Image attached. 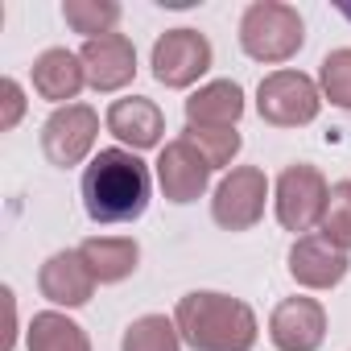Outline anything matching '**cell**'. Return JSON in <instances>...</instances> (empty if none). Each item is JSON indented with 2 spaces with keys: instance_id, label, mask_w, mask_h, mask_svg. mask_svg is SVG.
Instances as JSON below:
<instances>
[{
  "instance_id": "obj_10",
  "label": "cell",
  "mask_w": 351,
  "mask_h": 351,
  "mask_svg": "<svg viewBox=\"0 0 351 351\" xmlns=\"http://www.w3.org/2000/svg\"><path fill=\"white\" fill-rule=\"evenodd\" d=\"M269 339L277 351H318L326 339V310L314 298H285L269 318Z\"/></svg>"
},
{
  "instance_id": "obj_21",
  "label": "cell",
  "mask_w": 351,
  "mask_h": 351,
  "mask_svg": "<svg viewBox=\"0 0 351 351\" xmlns=\"http://www.w3.org/2000/svg\"><path fill=\"white\" fill-rule=\"evenodd\" d=\"M203 157H207V165L211 169H223V165H232V157L240 153V132L236 128H207V124H186V132H182Z\"/></svg>"
},
{
  "instance_id": "obj_13",
  "label": "cell",
  "mask_w": 351,
  "mask_h": 351,
  "mask_svg": "<svg viewBox=\"0 0 351 351\" xmlns=\"http://www.w3.org/2000/svg\"><path fill=\"white\" fill-rule=\"evenodd\" d=\"M289 277L306 289H335L347 277V252L326 236H298L289 248Z\"/></svg>"
},
{
  "instance_id": "obj_23",
  "label": "cell",
  "mask_w": 351,
  "mask_h": 351,
  "mask_svg": "<svg viewBox=\"0 0 351 351\" xmlns=\"http://www.w3.org/2000/svg\"><path fill=\"white\" fill-rule=\"evenodd\" d=\"M318 79H322V95H326L335 108H347V112H351V46L330 50V54L322 58Z\"/></svg>"
},
{
  "instance_id": "obj_15",
  "label": "cell",
  "mask_w": 351,
  "mask_h": 351,
  "mask_svg": "<svg viewBox=\"0 0 351 351\" xmlns=\"http://www.w3.org/2000/svg\"><path fill=\"white\" fill-rule=\"evenodd\" d=\"M34 91L50 104H62V99H75L83 87H87V71H83V58L54 46V50H42L34 58Z\"/></svg>"
},
{
  "instance_id": "obj_25",
  "label": "cell",
  "mask_w": 351,
  "mask_h": 351,
  "mask_svg": "<svg viewBox=\"0 0 351 351\" xmlns=\"http://www.w3.org/2000/svg\"><path fill=\"white\" fill-rule=\"evenodd\" d=\"M339 13H343V17H347V21H351V5H339Z\"/></svg>"
},
{
  "instance_id": "obj_4",
  "label": "cell",
  "mask_w": 351,
  "mask_h": 351,
  "mask_svg": "<svg viewBox=\"0 0 351 351\" xmlns=\"http://www.w3.org/2000/svg\"><path fill=\"white\" fill-rule=\"evenodd\" d=\"M326 199H330V186L322 178V169L310 161L285 165L273 186V207H277V219L285 232H310L314 223H322Z\"/></svg>"
},
{
  "instance_id": "obj_16",
  "label": "cell",
  "mask_w": 351,
  "mask_h": 351,
  "mask_svg": "<svg viewBox=\"0 0 351 351\" xmlns=\"http://www.w3.org/2000/svg\"><path fill=\"white\" fill-rule=\"evenodd\" d=\"M240 116H244V87L236 79H215L186 99V124L236 128Z\"/></svg>"
},
{
  "instance_id": "obj_17",
  "label": "cell",
  "mask_w": 351,
  "mask_h": 351,
  "mask_svg": "<svg viewBox=\"0 0 351 351\" xmlns=\"http://www.w3.org/2000/svg\"><path fill=\"white\" fill-rule=\"evenodd\" d=\"M79 252L91 265L99 285H116V281L132 277L136 261H141V244L132 236H91V240L79 244Z\"/></svg>"
},
{
  "instance_id": "obj_7",
  "label": "cell",
  "mask_w": 351,
  "mask_h": 351,
  "mask_svg": "<svg viewBox=\"0 0 351 351\" xmlns=\"http://www.w3.org/2000/svg\"><path fill=\"white\" fill-rule=\"evenodd\" d=\"M265 203H269V178L256 165H236L228 178L215 186L211 199V215L223 232H248L265 219Z\"/></svg>"
},
{
  "instance_id": "obj_1",
  "label": "cell",
  "mask_w": 351,
  "mask_h": 351,
  "mask_svg": "<svg viewBox=\"0 0 351 351\" xmlns=\"http://www.w3.org/2000/svg\"><path fill=\"white\" fill-rule=\"evenodd\" d=\"M149 165L132 149H99L83 169V211L95 223H132L149 207Z\"/></svg>"
},
{
  "instance_id": "obj_20",
  "label": "cell",
  "mask_w": 351,
  "mask_h": 351,
  "mask_svg": "<svg viewBox=\"0 0 351 351\" xmlns=\"http://www.w3.org/2000/svg\"><path fill=\"white\" fill-rule=\"evenodd\" d=\"M62 17L75 34H87L91 38H104V34H116V21H120V5L116 0H66L62 5Z\"/></svg>"
},
{
  "instance_id": "obj_19",
  "label": "cell",
  "mask_w": 351,
  "mask_h": 351,
  "mask_svg": "<svg viewBox=\"0 0 351 351\" xmlns=\"http://www.w3.org/2000/svg\"><path fill=\"white\" fill-rule=\"evenodd\" d=\"M120 351H182L178 322L165 314H141L136 322H128Z\"/></svg>"
},
{
  "instance_id": "obj_24",
  "label": "cell",
  "mask_w": 351,
  "mask_h": 351,
  "mask_svg": "<svg viewBox=\"0 0 351 351\" xmlns=\"http://www.w3.org/2000/svg\"><path fill=\"white\" fill-rule=\"evenodd\" d=\"M0 128L5 132H13L17 124H21V116H25V91H21V83L17 79H5L0 83Z\"/></svg>"
},
{
  "instance_id": "obj_5",
  "label": "cell",
  "mask_w": 351,
  "mask_h": 351,
  "mask_svg": "<svg viewBox=\"0 0 351 351\" xmlns=\"http://www.w3.org/2000/svg\"><path fill=\"white\" fill-rule=\"evenodd\" d=\"M318 108H322V91L302 71H273L256 87V112L273 128H302L318 116Z\"/></svg>"
},
{
  "instance_id": "obj_2",
  "label": "cell",
  "mask_w": 351,
  "mask_h": 351,
  "mask_svg": "<svg viewBox=\"0 0 351 351\" xmlns=\"http://www.w3.org/2000/svg\"><path fill=\"white\" fill-rule=\"evenodd\" d=\"M178 335L195 351H252L256 347V314L248 302L215 289H195L173 310Z\"/></svg>"
},
{
  "instance_id": "obj_3",
  "label": "cell",
  "mask_w": 351,
  "mask_h": 351,
  "mask_svg": "<svg viewBox=\"0 0 351 351\" xmlns=\"http://www.w3.org/2000/svg\"><path fill=\"white\" fill-rule=\"evenodd\" d=\"M240 46L256 62H289L306 46V21L285 0H256L240 17Z\"/></svg>"
},
{
  "instance_id": "obj_14",
  "label": "cell",
  "mask_w": 351,
  "mask_h": 351,
  "mask_svg": "<svg viewBox=\"0 0 351 351\" xmlns=\"http://www.w3.org/2000/svg\"><path fill=\"white\" fill-rule=\"evenodd\" d=\"M104 120H108V132H112L116 141H124L132 153H136V149H153V145H161V136H165V116H161V108H157L153 99H145V95L116 99Z\"/></svg>"
},
{
  "instance_id": "obj_11",
  "label": "cell",
  "mask_w": 351,
  "mask_h": 351,
  "mask_svg": "<svg viewBox=\"0 0 351 351\" xmlns=\"http://www.w3.org/2000/svg\"><path fill=\"white\" fill-rule=\"evenodd\" d=\"M79 58L87 71V87H95V91H120L136 79V46L124 34L91 38L79 50Z\"/></svg>"
},
{
  "instance_id": "obj_8",
  "label": "cell",
  "mask_w": 351,
  "mask_h": 351,
  "mask_svg": "<svg viewBox=\"0 0 351 351\" xmlns=\"http://www.w3.org/2000/svg\"><path fill=\"white\" fill-rule=\"evenodd\" d=\"M95 136H99V116H95V108H87V104H66V108H58V112L42 124V153H46L50 165L71 169V165H79V161L95 149Z\"/></svg>"
},
{
  "instance_id": "obj_6",
  "label": "cell",
  "mask_w": 351,
  "mask_h": 351,
  "mask_svg": "<svg viewBox=\"0 0 351 351\" xmlns=\"http://www.w3.org/2000/svg\"><path fill=\"white\" fill-rule=\"evenodd\" d=\"M211 42L199 34V29H169L153 42V79L161 87H173V91H182L191 83H199L207 71H211Z\"/></svg>"
},
{
  "instance_id": "obj_22",
  "label": "cell",
  "mask_w": 351,
  "mask_h": 351,
  "mask_svg": "<svg viewBox=\"0 0 351 351\" xmlns=\"http://www.w3.org/2000/svg\"><path fill=\"white\" fill-rule=\"evenodd\" d=\"M322 236H326L335 248L351 252V182H347V178L330 186L326 215H322Z\"/></svg>"
},
{
  "instance_id": "obj_9",
  "label": "cell",
  "mask_w": 351,
  "mask_h": 351,
  "mask_svg": "<svg viewBox=\"0 0 351 351\" xmlns=\"http://www.w3.org/2000/svg\"><path fill=\"white\" fill-rule=\"evenodd\" d=\"M157 182H161V195L169 203L182 207V203H195L207 191L211 165L186 136H178V141H169L161 149V157H157Z\"/></svg>"
},
{
  "instance_id": "obj_18",
  "label": "cell",
  "mask_w": 351,
  "mask_h": 351,
  "mask_svg": "<svg viewBox=\"0 0 351 351\" xmlns=\"http://www.w3.org/2000/svg\"><path fill=\"white\" fill-rule=\"evenodd\" d=\"M29 351H91V339L75 318L58 310H42L29 322Z\"/></svg>"
},
{
  "instance_id": "obj_12",
  "label": "cell",
  "mask_w": 351,
  "mask_h": 351,
  "mask_svg": "<svg viewBox=\"0 0 351 351\" xmlns=\"http://www.w3.org/2000/svg\"><path fill=\"white\" fill-rule=\"evenodd\" d=\"M95 285H99V281H95V273H91V265L83 261L79 248L54 252V256L38 269V289H42V298L54 302V306H66V310L87 306L91 293H95Z\"/></svg>"
}]
</instances>
